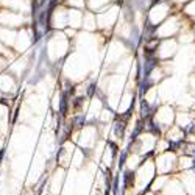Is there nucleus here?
I'll return each instance as SVG.
<instances>
[{"label": "nucleus", "mask_w": 195, "mask_h": 195, "mask_svg": "<svg viewBox=\"0 0 195 195\" xmlns=\"http://www.w3.org/2000/svg\"><path fill=\"white\" fill-rule=\"evenodd\" d=\"M159 39L158 37H148V39H145V44H144V55L148 56V55H153L155 50L158 48L159 45Z\"/></svg>", "instance_id": "obj_1"}, {"label": "nucleus", "mask_w": 195, "mask_h": 195, "mask_svg": "<svg viewBox=\"0 0 195 195\" xmlns=\"http://www.w3.org/2000/svg\"><path fill=\"white\" fill-rule=\"evenodd\" d=\"M156 58L155 56H145V66H144V78H148L150 77V73H151V70H153L156 67Z\"/></svg>", "instance_id": "obj_2"}, {"label": "nucleus", "mask_w": 195, "mask_h": 195, "mask_svg": "<svg viewBox=\"0 0 195 195\" xmlns=\"http://www.w3.org/2000/svg\"><path fill=\"white\" fill-rule=\"evenodd\" d=\"M134 183V173L131 170H125V173H123V191H122V195L123 192L127 191V189H130L133 186Z\"/></svg>", "instance_id": "obj_3"}, {"label": "nucleus", "mask_w": 195, "mask_h": 195, "mask_svg": "<svg viewBox=\"0 0 195 195\" xmlns=\"http://www.w3.org/2000/svg\"><path fill=\"white\" fill-rule=\"evenodd\" d=\"M67 106H69V92H63L61 95V101H59V112L61 116H66L67 114Z\"/></svg>", "instance_id": "obj_4"}, {"label": "nucleus", "mask_w": 195, "mask_h": 195, "mask_svg": "<svg viewBox=\"0 0 195 195\" xmlns=\"http://www.w3.org/2000/svg\"><path fill=\"white\" fill-rule=\"evenodd\" d=\"M125 120L123 119H120V120H116L114 123V133L117 137H123V133H125Z\"/></svg>", "instance_id": "obj_5"}, {"label": "nucleus", "mask_w": 195, "mask_h": 195, "mask_svg": "<svg viewBox=\"0 0 195 195\" xmlns=\"http://www.w3.org/2000/svg\"><path fill=\"white\" fill-rule=\"evenodd\" d=\"M111 191H112V194H114V195H119V175L114 178V181H112Z\"/></svg>", "instance_id": "obj_6"}, {"label": "nucleus", "mask_w": 195, "mask_h": 195, "mask_svg": "<svg viewBox=\"0 0 195 195\" xmlns=\"http://www.w3.org/2000/svg\"><path fill=\"white\" fill-rule=\"evenodd\" d=\"M127 151H123L122 153V156H120V159H119V172H120L122 169H123V165H125V161H127Z\"/></svg>", "instance_id": "obj_7"}, {"label": "nucleus", "mask_w": 195, "mask_h": 195, "mask_svg": "<svg viewBox=\"0 0 195 195\" xmlns=\"http://www.w3.org/2000/svg\"><path fill=\"white\" fill-rule=\"evenodd\" d=\"M73 123H75L77 127H83V125H84V117H83V116H78V117L73 120Z\"/></svg>", "instance_id": "obj_8"}, {"label": "nucleus", "mask_w": 195, "mask_h": 195, "mask_svg": "<svg viewBox=\"0 0 195 195\" xmlns=\"http://www.w3.org/2000/svg\"><path fill=\"white\" fill-rule=\"evenodd\" d=\"M83 100H84L83 97H78V99H75L73 106H75V108H80V106H81V103H83Z\"/></svg>", "instance_id": "obj_9"}, {"label": "nucleus", "mask_w": 195, "mask_h": 195, "mask_svg": "<svg viewBox=\"0 0 195 195\" xmlns=\"http://www.w3.org/2000/svg\"><path fill=\"white\" fill-rule=\"evenodd\" d=\"M94 92H95V84H91L89 89H88V95L92 97V95H94Z\"/></svg>", "instance_id": "obj_10"}, {"label": "nucleus", "mask_w": 195, "mask_h": 195, "mask_svg": "<svg viewBox=\"0 0 195 195\" xmlns=\"http://www.w3.org/2000/svg\"><path fill=\"white\" fill-rule=\"evenodd\" d=\"M3 155H5V148H2V150H0V161L3 159Z\"/></svg>", "instance_id": "obj_11"}, {"label": "nucleus", "mask_w": 195, "mask_h": 195, "mask_svg": "<svg viewBox=\"0 0 195 195\" xmlns=\"http://www.w3.org/2000/svg\"><path fill=\"white\" fill-rule=\"evenodd\" d=\"M45 2H47V0H39V6H44Z\"/></svg>", "instance_id": "obj_12"}, {"label": "nucleus", "mask_w": 195, "mask_h": 195, "mask_svg": "<svg viewBox=\"0 0 195 195\" xmlns=\"http://www.w3.org/2000/svg\"><path fill=\"white\" fill-rule=\"evenodd\" d=\"M109 192H111V189H108V187H106V191H105V195H109Z\"/></svg>", "instance_id": "obj_13"}]
</instances>
